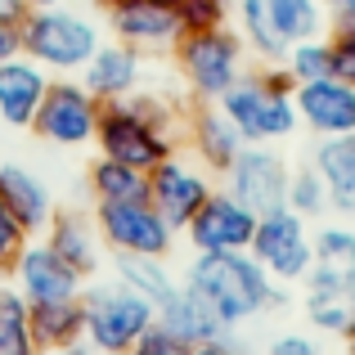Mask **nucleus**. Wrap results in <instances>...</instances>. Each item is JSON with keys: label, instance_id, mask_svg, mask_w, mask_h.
Here are the masks:
<instances>
[{"label": "nucleus", "instance_id": "f257e3e1", "mask_svg": "<svg viewBox=\"0 0 355 355\" xmlns=\"http://www.w3.org/2000/svg\"><path fill=\"white\" fill-rule=\"evenodd\" d=\"M184 288L202 297L225 329L257 320L270 306H284V284H275L252 252H193L184 266Z\"/></svg>", "mask_w": 355, "mask_h": 355}, {"label": "nucleus", "instance_id": "f03ea898", "mask_svg": "<svg viewBox=\"0 0 355 355\" xmlns=\"http://www.w3.org/2000/svg\"><path fill=\"white\" fill-rule=\"evenodd\" d=\"M95 148H99V157L153 171L157 162H166L180 148L175 108L162 95H144V90H135L126 99H113V104L99 108Z\"/></svg>", "mask_w": 355, "mask_h": 355}, {"label": "nucleus", "instance_id": "7ed1b4c3", "mask_svg": "<svg viewBox=\"0 0 355 355\" xmlns=\"http://www.w3.org/2000/svg\"><path fill=\"white\" fill-rule=\"evenodd\" d=\"M230 18L248 54H257L261 63H284L293 45L324 36L333 23L324 0H234Z\"/></svg>", "mask_w": 355, "mask_h": 355}, {"label": "nucleus", "instance_id": "20e7f679", "mask_svg": "<svg viewBox=\"0 0 355 355\" xmlns=\"http://www.w3.org/2000/svg\"><path fill=\"white\" fill-rule=\"evenodd\" d=\"M104 45V27L90 14H77L68 5L54 9H32L23 18V54L36 59L45 72H59V77H77L95 50Z\"/></svg>", "mask_w": 355, "mask_h": 355}, {"label": "nucleus", "instance_id": "39448f33", "mask_svg": "<svg viewBox=\"0 0 355 355\" xmlns=\"http://www.w3.org/2000/svg\"><path fill=\"white\" fill-rule=\"evenodd\" d=\"M171 59L180 81L198 104H216L230 86L248 72V45L234 27H216V32H184L171 45Z\"/></svg>", "mask_w": 355, "mask_h": 355}, {"label": "nucleus", "instance_id": "423d86ee", "mask_svg": "<svg viewBox=\"0 0 355 355\" xmlns=\"http://www.w3.org/2000/svg\"><path fill=\"white\" fill-rule=\"evenodd\" d=\"M81 320H86L81 338L99 355H121L139 342V333L157 320V311L139 293H130L126 284L113 279V284H86V293H81Z\"/></svg>", "mask_w": 355, "mask_h": 355}, {"label": "nucleus", "instance_id": "0eeeda50", "mask_svg": "<svg viewBox=\"0 0 355 355\" xmlns=\"http://www.w3.org/2000/svg\"><path fill=\"white\" fill-rule=\"evenodd\" d=\"M216 108L234 121V130L243 135V144H279V139H293V130L302 126V121H297L293 95L270 90L252 68L216 99Z\"/></svg>", "mask_w": 355, "mask_h": 355}, {"label": "nucleus", "instance_id": "6e6552de", "mask_svg": "<svg viewBox=\"0 0 355 355\" xmlns=\"http://www.w3.org/2000/svg\"><path fill=\"white\" fill-rule=\"evenodd\" d=\"M95 225L104 234V248L113 257H171L175 230L148 198H121V202H95Z\"/></svg>", "mask_w": 355, "mask_h": 355}, {"label": "nucleus", "instance_id": "1a4fd4ad", "mask_svg": "<svg viewBox=\"0 0 355 355\" xmlns=\"http://www.w3.org/2000/svg\"><path fill=\"white\" fill-rule=\"evenodd\" d=\"M99 108H104V104H99V99L86 90V81H77V77H54L27 130H32L36 139H45V144H59V148L95 144Z\"/></svg>", "mask_w": 355, "mask_h": 355}, {"label": "nucleus", "instance_id": "9d476101", "mask_svg": "<svg viewBox=\"0 0 355 355\" xmlns=\"http://www.w3.org/2000/svg\"><path fill=\"white\" fill-rule=\"evenodd\" d=\"M248 252L266 266V275L275 279V284H302L311 261H315L311 220L297 216L293 207L266 211V216H257V234H252Z\"/></svg>", "mask_w": 355, "mask_h": 355}, {"label": "nucleus", "instance_id": "9b49d317", "mask_svg": "<svg viewBox=\"0 0 355 355\" xmlns=\"http://www.w3.org/2000/svg\"><path fill=\"white\" fill-rule=\"evenodd\" d=\"M211 193H216L211 171L198 162V157H184L180 148L148 171V202L171 220L175 234H184V225L193 220V211H198Z\"/></svg>", "mask_w": 355, "mask_h": 355}, {"label": "nucleus", "instance_id": "f8f14e48", "mask_svg": "<svg viewBox=\"0 0 355 355\" xmlns=\"http://www.w3.org/2000/svg\"><path fill=\"white\" fill-rule=\"evenodd\" d=\"M288 171L293 166L275 144H243L239 157L225 166V193H234L248 211L266 216L288 202Z\"/></svg>", "mask_w": 355, "mask_h": 355}, {"label": "nucleus", "instance_id": "ddd939ff", "mask_svg": "<svg viewBox=\"0 0 355 355\" xmlns=\"http://www.w3.org/2000/svg\"><path fill=\"white\" fill-rule=\"evenodd\" d=\"M252 234H257V211H248L225 189L211 193L184 225V239H189L193 252H248Z\"/></svg>", "mask_w": 355, "mask_h": 355}, {"label": "nucleus", "instance_id": "4468645a", "mask_svg": "<svg viewBox=\"0 0 355 355\" xmlns=\"http://www.w3.org/2000/svg\"><path fill=\"white\" fill-rule=\"evenodd\" d=\"M9 279H14V288L27 297V306L63 302V297H81L86 293V275H77V270H72L41 234L23 248V257H18V266H14Z\"/></svg>", "mask_w": 355, "mask_h": 355}, {"label": "nucleus", "instance_id": "2eb2a0df", "mask_svg": "<svg viewBox=\"0 0 355 355\" xmlns=\"http://www.w3.org/2000/svg\"><path fill=\"white\" fill-rule=\"evenodd\" d=\"M293 104H297V121L315 139H333L355 130V86L333 77V72L320 81H302L293 90Z\"/></svg>", "mask_w": 355, "mask_h": 355}, {"label": "nucleus", "instance_id": "dca6fc26", "mask_svg": "<svg viewBox=\"0 0 355 355\" xmlns=\"http://www.w3.org/2000/svg\"><path fill=\"white\" fill-rule=\"evenodd\" d=\"M108 27H113V41L130 45L139 54H166L180 41V18L171 5L162 0H121L108 9Z\"/></svg>", "mask_w": 355, "mask_h": 355}, {"label": "nucleus", "instance_id": "f3484780", "mask_svg": "<svg viewBox=\"0 0 355 355\" xmlns=\"http://www.w3.org/2000/svg\"><path fill=\"white\" fill-rule=\"evenodd\" d=\"M306 297L302 311L311 320L315 333L329 338H347V329L355 324V275H333V270H306Z\"/></svg>", "mask_w": 355, "mask_h": 355}, {"label": "nucleus", "instance_id": "a211bd4d", "mask_svg": "<svg viewBox=\"0 0 355 355\" xmlns=\"http://www.w3.org/2000/svg\"><path fill=\"white\" fill-rule=\"evenodd\" d=\"M81 81H86V90L99 104L126 99V95H135L139 81H144V54L121 45V41H104L95 50V59L81 68Z\"/></svg>", "mask_w": 355, "mask_h": 355}, {"label": "nucleus", "instance_id": "6ab92c4d", "mask_svg": "<svg viewBox=\"0 0 355 355\" xmlns=\"http://www.w3.org/2000/svg\"><path fill=\"white\" fill-rule=\"evenodd\" d=\"M50 72L41 68L36 59H27V54H14V59L0 63V117L9 121V126H32L36 108H41L45 90H50Z\"/></svg>", "mask_w": 355, "mask_h": 355}, {"label": "nucleus", "instance_id": "aec40b11", "mask_svg": "<svg viewBox=\"0 0 355 355\" xmlns=\"http://www.w3.org/2000/svg\"><path fill=\"white\" fill-rule=\"evenodd\" d=\"M184 130H189V153L198 157L211 175H225V166L234 162L239 148H243V135L216 104H198L184 117Z\"/></svg>", "mask_w": 355, "mask_h": 355}, {"label": "nucleus", "instance_id": "412c9836", "mask_svg": "<svg viewBox=\"0 0 355 355\" xmlns=\"http://www.w3.org/2000/svg\"><path fill=\"white\" fill-rule=\"evenodd\" d=\"M41 239L86 279L95 275L99 261H104V234H99L95 216H81V211H54Z\"/></svg>", "mask_w": 355, "mask_h": 355}, {"label": "nucleus", "instance_id": "4be33fe9", "mask_svg": "<svg viewBox=\"0 0 355 355\" xmlns=\"http://www.w3.org/2000/svg\"><path fill=\"white\" fill-rule=\"evenodd\" d=\"M311 162L324 175V184H329V207L342 220H355V130L320 139L311 148Z\"/></svg>", "mask_w": 355, "mask_h": 355}, {"label": "nucleus", "instance_id": "5701e85b", "mask_svg": "<svg viewBox=\"0 0 355 355\" xmlns=\"http://www.w3.org/2000/svg\"><path fill=\"white\" fill-rule=\"evenodd\" d=\"M0 202H5V207L23 220L32 234H45L50 216L59 211V207H54V193L45 189V180L32 175L27 166H18V162L0 166Z\"/></svg>", "mask_w": 355, "mask_h": 355}, {"label": "nucleus", "instance_id": "b1692460", "mask_svg": "<svg viewBox=\"0 0 355 355\" xmlns=\"http://www.w3.org/2000/svg\"><path fill=\"white\" fill-rule=\"evenodd\" d=\"M113 279L117 284H126L130 293H139L148 306H166L175 297V288H180V279L171 275V266H166V257H113Z\"/></svg>", "mask_w": 355, "mask_h": 355}, {"label": "nucleus", "instance_id": "393cba45", "mask_svg": "<svg viewBox=\"0 0 355 355\" xmlns=\"http://www.w3.org/2000/svg\"><path fill=\"white\" fill-rule=\"evenodd\" d=\"M157 320H162L166 329H175L180 338H189L193 347H198V342H211V338H225V333H230L225 324L207 311V302H202V297H193L189 288H184V279H180V288H175L171 302L157 306Z\"/></svg>", "mask_w": 355, "mask_h": 355}, {"label": "nucleus", "instance_id": "a878e982", "mask_svg": "<svg viewBox=\"0 0 355 355\" xmlns=\"http://www.w3.org/2000/svg\"><path fill=\"white\" fill-rule=\"evenodd\" d=\"M81 333H86V320H81V297H63V302H36V306H32V342H36V351L81 342Z\"/></svg>", "mask_w": 355, "mask_h": 355}, {"label": "nucleus", "instance_id": "bb28decb", "mask_svg": "<svg viewBox=\"0 0 355 355\" xmlns=\"http://www.w3.org/2000/svg\"><path fill=\"white\" fill-rule=\"evenodd\" d=\"M90 193L95 202H121V198H148V171L126 162H113V157H95L86 171Z\"/></svg>", "mask_w": 355, "mask_h": 355}, {"label": "nucleus", "instance_id": "cd10ccee", "mask_svg": "<svg viewBox=\"0 0 355 355\" xmlns=\"http://www.w3.org/2000/svg\"><path fill=\"white\" fill-rule=\"evenodd\" d=\"M0 355H36L32 306L14 284H0Z\"/></svg>", "mask_w": 355, "mask_h": 355}, {"label": "nucleus", "instance_id": "c85d7f7f", "mask_svg": "<svg viewBox=\"0 0 355 355\" xmlns=\"http://www.w3.org/2000/svg\"><path fill=\"white\" fill-rule=\"evenodd\" d=\"M315 270L333 275H355V225L351 220H329L315 230Z\"/></svg>", "mask_w": 355, "mask_h": 355}, {"label": "nucleus", "instance_id": "c756f323", "mask_svg": "<svg viewBox=\"0 0 355 355\" xmlns=\"http://www.w3.org/2000/svg\"><path fill=\"white\" fill-rule=\"evenodd\" d=\"M284 207H293L297 216H306V220H320V216L333 211L329 207V184L315 171V162H302V166L288 171V202Z\"/></svg>", "mask_w": 355, "mask_h": 355}, {"label": "nucleus", "instance_id": "7c9ffc66", "mask_svg": "<svg viewBox=\"0 0 355 355\" xmlns=\"http://www.w3.org/2000/svg\"><path fill=\"white\" fill-rule=\"evenodd\" d=\"M284 68L293 72L297 86H302V81H320V77H329V72H333V63H329V41H324V36H315V41L293 45V50L284 54Z\"/></svg>", "mask_w": 355, "mask_h": 355}, {"label": "nucleus", "instance_id": "2f4dec72", "mask_svg": "<svg viewBox=\"0 0 355 355\" xmlns=\"http://www.w3.org/2000/svg\"><path fill=\"white\" fill-rule=\"evenodd\" d=\"M230 14L234 9L225 0H180L175 5L180 32H216V27H230Z\"/></svg>", "mask_w": 355, "mask_h": 355}, {"label": "nucleus", "instance_id": "473e14b6", "mask_svg": "<svg viewBox=\"0 0 355 355\" xmlns=\"http://www.w3.org/2000/svg\"><path fill=\"white\" fill-rule=\"evenodd\" d=\"M36 234L23 225V220L14 216V211L0 202V279H9L14 275V266H18V257H23V248L32 243Z\"/></svg>", "mask_w": 355, "mask_h": 355}, {"label": "nucleus", "instance_id": "72a5a7b5", "mask_svg": "<svg viewBox=\"0 0 355 355\" xmlns=\"http://www.w3.org/2000/svg\"><path fill=\"white\" fill-rule=\"evenodd\" d=\"M324 41H329L333 77H342V81H351V86H355V23H329Z\"/></svg>", "mask_w": 355, "mask_h": 355}, {"label": "nucleus", "instance_id": "f704fd0d", "mask_svg": "<svg viewBox=\"0 0 355 355\" xmlns=\"http://www.w3.org/2000/svg\"><path fill=\"white\" fill-rule=\"evenodd\" d=\"M130 355H193V342L180 338L175 329H166L162 320H153L144 333H139V342L130 347Z\"/></svg>", "mask_w": 355, "mask_h": 355}, {"label": "nucleus", "instance_id": "c9c22d12", "mask_svg": "<svg viewBox=\"0 0 355 355\" xmlns=\"http://www.w3.org/2000/svg\"><path fill=\"white\" fill-rule=\"evenodd\" d=\"M266 355H329V351H324L315 338H306V333H284V338L270 342Z\"/></svg>", "mask_w": 355, "mask_h": 355}, {"label": "nucleus", "instance_id": "e433bc0d", "mask_svg": "<svg viewBox=\"0 0 355 355\" xmlns=\"http://www.w3.org/2000/svg\"><path fill=\"white\" fill-rule=\"evenodd\" d=\"M14 54H23V27L0 23V63H5V59H14Z\"/></svg>", "mask_w": 355, "mask_h": 355}, {"label": "nucleus", "instance_id": "4c0bfd02", "mask_svg": "<svg viewBox=\"0 0 355 355\" xmlns=\"http://www.w3.org/2000/svg\"><path fill=\"white\" fill-rule=\"evenodd\" d=\"M193 355H248V351H243L239 342H230V338H211V342H198Z\"/></svg>", "mask_w": 355, "mask_h": 355}, {"label": "nucleus", "instance_id": "58836bf2", "mask_svg": "<svg viewBox=\"0 0 355 355\" xmlns=\"http://www.w3.org/2000/svg\"><path fill=\"white\" fill-rule=\"evenodd\" d=\"M32 14L27 9V0H0V23H14V27H23V18Z\"/></svg>", "mask_w": 355, "mask_h": 355}, {"label": "nucleus", "instance_id": "ea45409f", "mask_svg": "<svg viewBox=\"0 0 355 355\" xmlns=\"http://www.w3.org/2000/svg\"><path fill=\"white\" fill-rule=\"evenodd\" d=\"M333 14V23H355V0H324Z\"/></svg>", "mask_w": 355, "mask_h": 355}, {"label": "nucleus", "instance_id": "a19ab883", "mask_svg": "<svg viewBox=\"0 0 355 355\" xmlns=\"http://www.w3.org/2000/svg\"><path fill=\"white\" fill-rule=\"evenodd\" d=\"M36 355H99V351L90 347L86 338H81V342H68V347H50V351H36Z\"/></svg>", "mask_w": 355, "mask_h": 355}, {"label": "nucleus", "instance_id": "79ce46f5", "mask_svg": "<svg viewBox=\"0 0 355 355\" xmlns=\"http://www.w3.org/2000/svg\"><path fill=\"white\" fill-rule=\"evenodd\" d=\"M54 5H68V0H27V9H54Z\"/></svg>", "mask_w": 355, "mask_h": 355}, {"label": "nucleus", "instance_id": "37998d69", "mask_svg": "<svg viewBox=\"0 0 355 355\" xmlns=\"http://www.w3.org/2000/svg\"><path fill=\"white\" fill-rule=\"evenodd\" d=\"M342 342H347V355H355V324L347 329V338H342Z\"/></svg>", "mask_w": 355, "mask_h": 355}, {"label": "nucleus", "instance_id": "c03bdc74", "mask_svg": "<svg viewBox=\"0 0 355 355\" xmlns=\"http://www.w3.org/2000/svg\"><path fill=\"white\" fill-rule=\"evenodd\" d=\"M90 5H95V9H104V14H108V9H113V5H121V0H90Z\"/></svg>", "mask_w": 355, "mask_h": 355}, {"label": "nucleus", "instance_id": "a18cd8bd", "mask_svg": "<svg viewBox=\"0 0 355 355\" xmlns=\"http://www.w3.org/2000/svg\"><path fill=\"white\" fill-rule=\"evenodd\" d=\"M162 5H171V9H175V5H180V0H162Z\"/></svg>", "mask_w": 355, "mask_h": 355}, {"label": "nucleus", "instance_id": "49530a36", "mask_svg": "<svg viewBox=\"0 0 355 355\" xmlns=\"http://www.w3.org/2000/svg\"><path fill=\"white\" fill-rule=\"evenodd\" d=\"M225 5H230V9H234V0H225Z\"/></svg>", "mask_w": 355, "mask_h": 355}, {"label": "nucleus", "instance_id": "de8ad7c7", "mask_svg": "<svg viewBox=\"0 0 355 355\" xmlns=\"http://www.w3.org/2000/svg\"><path fill=\"white\" fill-rule=\"evenodd\" d=\"M121 355H130V351H121Z\"/></svg>", "mask_w": 355, "mask_h": 355}]
</instances>
